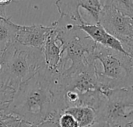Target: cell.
<instances>
[{"mask_svg": "<svg viewBox=\"0 0 133 127\" xmlns=\"http://www.w3.org/2000/svg\"><path fill=\"white\" fill-rule=\"evenodd\" d=\"M122 47L125 51L127 56L130 58L133 65V37L121 41Z\"/></svg>", "mask_w": 133, "mask_h": 127, "instance_id": "18", "label": "cell"}, {"mask_svg": "<svg viewBox=\"0 0 133 127\" xmlns=\"http://www.w3.org/2000/svg\"><path fill=\"white\" fill-rule=\"evenodd\" d=\"M54 29L51 23L49 26L33 24L30 26L18 25L16 42L43 51L45 43Z\"/></svg>", "mask_w": 133, "mask_h": 127, "instance_id": "7", "label": "cell"}, {"mask_svg": "<svg viewBox=\"0 0 133 127\" xmlns=\"http://www.w3.org/2000/svg\"><path fill=\"white\" fill-rule=\"evenodd\" d=\"M93 57L102 65L98 70L102 91L133 88V65L127 54L97 44Z\"/></svg>", "mask_w": 133, "mask_h": 127, "instance_id": "3", "label": "cell"}, {"mask_svg": "<svg viewBox=\"0 0 133 127\" xmlns=\"http://www.w3.org/2000/svg\"><path fill=\"white\" fill-rule=\"evenodd\" d=\"M103 98L96 110V121L112 127H127L133 123V88L102 91Z\"/></svg>", "mask_w": 133, "mask_h": 127, "instance_id": "4", "label": "cell"}, {"mask_svg": "<svg viewBox=\"0 0 133 127\" xmlns=\"http://www.w3.org/2000/svg\"><path fill=\"white\" fill-rule=\"evenodd\" d=\"M59 127H79L76 120L69 113L64 112L58 119Z\"/></svg>", "mask_w": 133, "mask_h": 127, "instance_id": "17", "label": "cell"}, {"mask_svg": "<svg viewBox=\"0 0 133 127\" xmlns=\"http://www.w3.org/2000/svg\"><path fill=\"white\" fill-rule=\"evenodd\" d=\"M132 21H133V20H132Z\"/></svg>", "mask_w": 133, "mask_h": 127, "instance_id": "23", "label": "cell"}, {"mask_svg": "<svg viewBox=\"0 0 133 127\" xmlns=\"http://www.w3.org/2000/svg\"><path fill=\"white\" fill-rule=\"evenodd\" d=\"M98 65L90 60L76 68H67L62 74L65 92L73 90L80 94L102 91L98 78Z\"/></svg>", "mask_w": 133, "mask_h": 127, "instance_id": "5", "label": "cell"}, {"mask_svg": "<svg viewBox=\"0 0 133 127\" xmlns=\"http://www.w3.org/2000/svg\"><path fill=\"white\" fill-rule=\"evenodd\" d=\"M12 2V0H2L0 1V17H7L5 14V8L8 5H9Z\"/></svg>", "mask_w": 133, "mask_h": 127, "instance_id": "20", "label": "cell"}, {"mask_svg": "<svg viewBox=\"0 0 133 127\" xmlns=\"http://www.w3.org/2000/svg\"><path fill=\"white\" fill-rule=\"evenodd\" d=\"M43 54L46 68L52 71L61 73L64 49L63 43L57 36L55 29H53L45 43Z\"/></svg>", "mask_w": 133, "mask_h": 127, "instance_id": "8", "label": "cell"}, {"mask_svg": "<svg viewBox=\"0 0 133 127\" xmlns=\"http://www.w3.org/2000/svg\"><path fill=\"white\" fill-rule=\"evenodd\" d=\"M127 127H133V123H132L131 125H129V126H128Z\"/></svg>", "mask_w": 133, "mask_h": 127, "instance_id": "22", "label": "cell"}, {"mask_svg": "<svg viewBox=\"0 0 133 127\" xmlns=\"http://www.w3.org/2000/svg\"><path fill=\"white\" fill-rule=\"evenodd\" d=\"M65 113L70 114L78 123L79 127H87L96 122L97 114L94 109L87 106L68 108Z\"/></svg>", "mask_w": 133, "mask_h": 127, "instance_id": "12", "label": "cell"}, {"mask_svg": "<svg viewBox=\"0 0 133 127\" xmlns=\"http://www.w3.org/2000/svg\"><path fill=\"white\" fill-rule=\"evenodd\" d=\"M59 117H54V118L49 119H48L40 124H37V125L30 124L26 127H59V125H58Z\"/></svg>", "mask_w": 133, "mask_h": 127, "instance_id": "19", "label": "cell"}, {"mask_svg": "<svg viewBox=\"0 0 133 127\" xmlns=\"http://www.w3.org/2000/svg\"><path fill=\"white\" fill-rule=\"evenodd\" d=\"M81 8L87 10L94 20V23H98L99 16L102 9L101 0H85L81 1Z\"/></svg>", "mask_w": 133, "mask_h": 127, "instance_id": "14", "label": "cell"}, {"mask_svg": "<svg viewBox=\"0 0 133 127\" xmlns=\"http://www.w3.org/2000/svg\"><path fill=\"white\" fill-rule=\"evenodd\" d=\"M14 95V90L0 84V112H4L8 109Z\"/></svg>", "mask_w": 133, "mask_h": 127, "instance_id": "15", "label": "cell"}, {"mask_svg": "<svg viewBox=\"0 0 133 127\" xmlns=\"http://www.w3.org/2000/svg\"><path fill=\"white\" fill-rule=\"evenodd\" d=\"M98 23L111 36L123 41L133 37V19L115 8L111 0H104Z\"/></svg>", "mask_w": 133, "mask_h": 127, "instance_id": "6", "label": "cell"}, {"mask_svg": "<svg viewBox=\"0 0 133 127\" xmlns=\"http://www.w3.org/2000/svg\"><path fill=\"white\" fill-rule=\"evenodd\" d=\"M45 67L42 50L15 42L0 54V84L16 92Z\"/></svg>", "mask_w": 133, "mask_h": 127, "instance_id": "2", "label": "cell"}, {"mask_svg": "<svg viewBox=\"0 0 133 127\" xmlns=\"http://www.w3.org/2000/svg\"><path fill=\"white\" fill-rule=\"evenodd\" d=\"M55 5L60 14V17H64L78 25L86 23L79 11L81 1H55Z\"/></svg>", "mask_w": 133, "mask_h": 127, "instance_id": "10", "label": "cell"}, {"mask_svg": "<svg viewBox=\"0 0 133 127\" xmlns=\"http://www.w3.org/2000/svg\"><path fill=\"white\" fill-rule=\"evenodd\" d=\"M87 127H112L108 123L104 121H96L94 123Z\"/></svg>", "mask_w": 133, "mask_h": 127, "instance_id": "21", "label": "cell"}, {"mask_svg": "<svg viewBox=\"0 0 133 127\" xmlns=\"http://www.w3.org/2000/svg\"><path fill=\"white\" fill-rule=\"evenodd\" d=\"M79 28L90 37L97 44L126 54L120 40L109 34L101 24H91L86 22L82 25H79Z\"/></svg>", "mask_w": 133, "mask_h": 127, "instance_id": "9", "label": "cell"}, {"mask_svg": "<svg viewBox=\"0 0 133 127\" xmlns=\"http://www.w3.org/2000/svg\"><path fill=\"white\" fill-rule=\"evenodd\" d=\"M29 125L30 123L9 113L0 112V127H26Z\"/></svg>", "mask_w": 133, "mask_h": 127, "instance_id": "13", "label": "cell"}, {"mask_svg": "<svg viewBox=\"0 0 133 127\" xmlns=\"http://www.w3.org/2000/svg\"><path fill=\"white\" fill-rule=\"evenodd\" d=\"M111 3L122 12L133 19V0H111Z\"/></svg>", "mask_w": 133, "mask_h": 127, "instance_id": "16", "label": "cell"}, {"mask_svg": "<svg viewBox=\"0 0 133 127\" xmlns=\"http://www.w3.org/2000/svg\"><path fill=\"white\" fill-rule=\"evenodd\" d=\"M65 93L62 74L45 67L19 86L5 112L37 125L65 112Z\"/></svg>", "mask_w": 133, "mask_h": 127, "instance_id": "1", "label": "cell"}, {"mask_svg": "<svg viewBox=\"0 0 133 127\" xmlns=\"http://www.w3.org/2000/svg\"><path fill=\"white\" fill-rule=\"evenodd\" d=\"M18 24L10 17H0V54L16 42Z\"/></svg>", "mask_w": 133, "mask_h": 127, "instance_id": "11", "label": "cell"}]
</instances>
